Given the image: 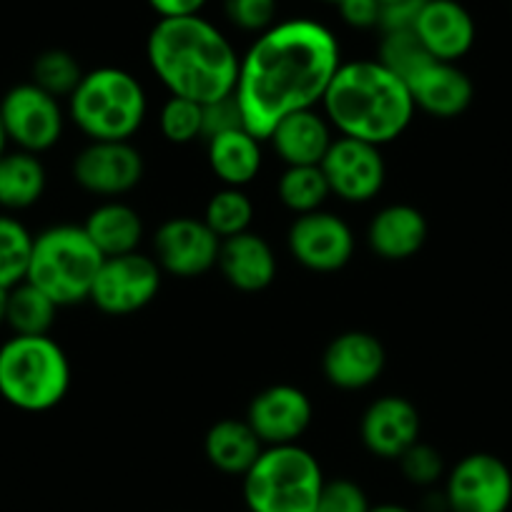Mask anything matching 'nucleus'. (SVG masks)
Segmentation results:
<instances>
[{"instance_id": "obj_1", "label": "nucleus", "mask_w": 512, "mask_h": 512, "mask_svg": "<svg viewBox=\"0 0 512 512\" xmlns=\"http://www.w3.org/2000/svg\"><path fill=\"white\" fill-rule=\"evenodd\" d=\"M339 66V43L322 23L297 18L259 33L239 61L236 78L244 126L267 141L284 116L322 103Z\"/></svg>"}, {"instance_id": "obj_2", "label": "nucleus", "mask_w": 512, "mask_h": 512, "mask_svg": "<svg viewBox=\"0 0 512 512\" xmlns=\"http://www.w3.org/2000/svg\"><path fill=\"white\" fill-rule=\"evenodd\" d=\"M146 56L171 96L206 106L236 91L241 58L229 38L201 16L159 18Z\"/></svg>"}, {"instance_id": "obj_3", "label": "nucleus", "mask_w": 512, "mask_h": 512, "mask_svg": "<svg viewBox=\"0 0 512 512\" xmlns=\"http://www.w3.org/2000/svg\"><path fill=\"white\" fill-rule=\"evenodd\" d=\"M322 106L339 134L374 146L400 139L415 116L407 83L379 61L342 63Z\"/></svg>"}, {"instance_id": "obj_4", "label": "nucleus", "mask_w": 512, "mask_h": 512, "mask_svg": "<svg viewBox=\"0 0 512 512\" xmlns=\"http://www.w3.org/2000/svg\"><path fill=\"white\" fill-rule=\"evenodd\" d=\"M71 390V362L56 339L13 334L0 344V397L21 412H48Z\"/></svg>"}, {"instance_id": "obj_5", "label": "nucleus", "mask_w": 512, "mask_h": 512, "mask_svg": "<svg viewBox=\"0 0 512 512\" xmlns=\"http://www.w3.org/2000/svg\"><path fill=\"white\" fill-rule=\"evenodd\" d=\"M106 256L88 239L83 226L58 224L33 239L28 282L36 284L58 307L81 304L91 297Z\"/></svg>"}, {"instance_id": "obj_6", "label": "nucleus", "mask_w": 512, "mask_h": 512, "mask_svg": "<svg viewBox=\"0 0 512 512\" xmlns=\"http://www.w3.org/2000/svg\"><path fill=\"white\" fill-rule=\"evenodd\" d=\"M68 108L91 141H128L146 118V93L128 71L96 68L83 73Z\"/></svg>"}, {"instance_id": "obj_7", "label": "nucleus", "mask_w": 512, "mask_h": 512, "mask_svg": "<svg viewBox=\"0 0 512 512\" xmlns=\"http://www.w3.org/2000/svg\"><path fill=\"white\" fill-rule=\"evenodd\" d=\"M324 482L317 457L297 442L264 447L244 475V500L251 512H314Z\"/></svg>"}, {"instance_id": "obj_8", "label": "nucleus", "mask_w": 512, "mask_h": 512, "mask_svg": "<svg viewBox=\"0 0 512 512\" xmlns=\"http://www.w3.org/2000/svg\"><path fill=\"white\" fill-rule=\"evenodd\" d=\"M0 121L8 144L28 154H43L61 141L63 111L56 96L36 83H18L0 98Z\"/></svg>"}, {"instance_id": "obj_9", "label": "nucleus", "mask_w": 512, "mask_h": 512, "mask_svg": "<svg viewBox=\"0 0 512 512\" xmlns=\"http://www.w3.org/2000/svg\"><path fill=\"white\" fill-rule=\"evenodd\" d=\"M161 287V267L151 256L131 251L103 259L91 289V302L111 317H126L154 302Z\"/></svg>"}, {"instance_id": "obj_10", "label": "nucleus", "mask_w": 512, "mask_h": 512, "mask_svg": "<svg viewBox=\"0 0 512 512\" xmlns=\"http://www.w3.org/2000/svg\"><path fill=\"white\" fill-rule=\"evenodd\" d=\"M445 500L450 512H507L512 505V472L490 452L462 457L447 475Z\"/></svg>"}, {"instance_id": "obj_11", "label": "nucleus", "mask_w": 512, "mask_h": 512, "mask_svg": "<svg viewBox=\"0 0 512 512\" xmlns=\"http://www.w3.org/2000/svg\"><path fill=\"white\" fill-rule=\"evenodd\" d=\"M221 239L206 226L204 219L176 216L164 221L154 236L156 264L161 272L191 279L211 272L219 262Z\"/></svg>"}, {"instance_id": "obj_12", "label": "nucleus", "mask_w": 512, "mask_h": 512, "mask_svg": "<svg viewBox=\"0 0 512 512\" xmlns=\"http://www.w3.org/2000/svg\"><path fill=\"white\" fill-rule=\"evenodd\" d=\"M319 166L327 176L329 191L349 204L372 201L382 191L384 176H387L379 146L349 139V136H339L337 141H332Z\"/></svg>"}, {"instance_id": "obj_13", "label": "nucleus", "mask_w": 512, "mask_h": 512, "mask_svg": "<svg viewBox=\"0 0 512 512\" xmlns=\"http://www.w3.org/2000/svg\"><path fill=\"white\" fill-rule=\"evenodd\" d=\"M73 179L96 196H121L141 184L144 159L131 141H91L73 161Z\"/></svg>"}, {"instance_id": "obj_14", "label": "nucleus", "mask_w": 512, "mask_h": 512, "mask_svg": "<svg viewBox=\"0 0 512 512\" xmlns=\"http://www.w3.org/2000/svg\"><path fill=\"white\" fill-rule=\"evenodd\" d=\"M287 241L302 267L322 274L339 272L354 254V234L347 221L322 209L297 216Z\"/></svg>"}, {"instance_id": "obj_15", "label": "nucleus", "mask_w": 512, "mask_h": 512, "mask_svg": "<svg viewBox=\"0 0 512 512\" xmlns=\"http://www.w3.org/2000/svg\"><path fill=\"white\" fill-rule=\"evenodd\" d=\"M314 407L292 384H274L251 400L246 422L267 447L294 445L312 425Z\"/></svg>"}, {"instance_id": "obj_16", "label": "nucleus", "mask_w": 512, "mask_h": 512, "mask_svg": "<svg viewBox=\"0 0 512 512\" xmlns=\"http://www.w3.org/2000/svg\"><path fill=\"white\" fill-rule=\"evenodd\" d=\"M420 440V412L410 400L387 395L374 400L362 417V442L372 455L400 460Z\"/></svg>"}, {"instance_id": "obj_17", "label": "nucleus", "mask_w": 512, "mask_h": 512, "mask_svg": "<svg viewBox=\"0 0 512 512\" xmlns=\"http://www.w3.org/2000/svg\"><path fill=\"white\" fill-rule=\"evenodd\" d=\"M387 354L369 332H344L332 339L322 357L324 377L339 390H364L382 374Z\"/></svg>"}, {"instance_id": "obj_18", "label": "nucleus", "mask_w": 512, "mask_h": 512, "mask_svg": "<svg viewBox=\"0 0 512 512\" xmlns=\"http://www.w3.org/2000/svg\"><path fill=\"white\" fill-rule=\"evenodd\" d=\"M415 33L430 56L445 63H457L475 46V21L457 0H427Z\"/></svg>"}, {"instance_id": "obj_19", "label": "nucleus", "mask_w": 512, "mask_h": 512, "mask_svg": "<svg viewBox=\"0 0 512 512\" xmlns=\"http://www.w3.org/2000/svg\"><path fill=\"white\" fill-rule=\"evenodd\" d=\"M216 267L239 292H264L277 277V256L262 236L244 231L221 239Z\"/></svg>"}, {"instance_id": "obj_20", "label": "nucleus", "mask_w": 512, "mask_h": 512, "mask_svg": "<svg viewBox=\"0 0 512 512\" xmlns=\"http://www.w3.org/2000/svg\"><path fill=\"white\" fill-rule=\"evenodd\" d=\"M415 108L435 118H455L470 108L475 86L470 76L455 63L432 61L420 76L407 83Z\"/></svg>"}, {"instance_id": "obj_21", "label": "nucleus", "mask_w": 512, "mask_h": 512, "mask_svg": "<svg viewBox=\"0 0 512 512\" xmlns=\"http://www.w3.org/2000/svg\"><path fill=\"white\" fill-rule=\"evenodd\" d=\"M430 226L425 214L410 204L384 206L372 219L367 241L372 251L387 262H405L425 246Z\"/></svg>"}, {"instance_id": "obj_22", "label": "nucleus", "mask_w": 512, "mask_h": 512, "mask_svg": "<svg viewBox=\"0 0 512 512\" xmlns=\"http://www.w3.org/2000/svg\"><path fill=\"white\" fill-rule=\"evenodd\" d=\"M287 166H319L332 146L329 126L314 108L284 116L272 128L269 139Z\"/></svg>"}, {"instance_id": "obj_23", "label": "nucleus", "mask_w": 512, "mask_h": 512, "mask_svg": "<svg viewBox=\"0 0 512 512\" xmlns=\"http://www.w3.org/2000/svg\"><path fill=\"white\" fill-rule=\"evenodd\" d=\"M209 144V166L224 186L251 184L262 169V141L249 128H231L206 141Z\"/></svg>"}, {"instance_id": "obj_24", "label": "nucleus", "mask_w": 512, "mask_h": 512, "mask_svg": "<svg viewBox=\"0 0 512 512\" xmlns=\"http://www.w3.org/2000/svg\"><path fill=\"white\" fill-rule=\"evenodd\" d=\"M83 229H86L88 239L96 244V249L106 259H111V256L136 251V246L141 244V236H144V221H141L139 211L131 209L128 204L106 201L88 214Z\"/></svg>"}, {"instance_id": "obj_25", "label": "nucleus", "mask_w": 512, "mask_h": 512, "mask_svg": "<svg viewBox=\"0 0 512 512\" xmlns=\"http://www.w3.org/2000/svg\"><path fill=\"white\" fill-rule=\"evenodd\" d=\"M204 452L216 470L244 477L264 452V442L246 420H221L206 432Z\"/></svg>"}, {"instance_id": "obj_26", "label": "nucleus", "mask_w": 512, "mask_h": 512, "mask_svg": "<svg viewBox=\"0 0 512 512\" xmlns=\"http://www.w3.org/2000/svg\"><path fill=\"white\" fill-rule=\"evenodd\" d=\"M46 166L28 151H6L0 156V209L23 211L46 194Z\"/></svg>"}, {"instance_id": "obj_27", "label": "nucleus", "mask_w": 512, "mask_h": 512, "mask_svg": "<svg viewBox=\"0 0 512 512\" xmlns=\"http://www.w3.org/2000/svg\"><path fill=\"white\" fill-rule=\"evenodd\" d=\"M58 309L61 307L48 294H43L36 284L26 279L8 289L6 324L13 334H21V337H43L51 332Z\"/></svg>"}, {"instance_id": "obj_28", "label": "nucleus", "mask_w": 512, "mask_h": 512, "mask_svg": "<svg viewBox=\"0 0 512 512\" xmlns=\"http://www.w3.org/2000/svg\"><path fill=\"white\" fill-rule=\"evenodd\" d=\"M33 239L23 221L16 216L0 214V287L13 289L16 284L26 282L28 267H31Z\"/></svg>"}, {"instance_id": "obj_29", "label": "nucleus", "mask_w": 512, "mask_h": 512, "mask_svg": "<svg viewBox=\"0 0 512 512\" xmlns=\"http://www.w3.org/2000/svg\"><path fill=\"white\" fill-rule=\"evenodd\" d=\"M277 191L282 204L297 216L319 211L327 196L332 194L322 166H287Z\"/></svg>"}, {"instance_id": "obj_30", "label": "nucleus", "mask_w": 512, "mask_h": 512, "mask_svg": "<svg viewBox=\"0 0 512 512\" xmlns=\"http://www.w3.org/2000/svg\"><path fill=\"white\" fill-rule=\"evenodd\" d=\"M379 63L384 68H390L397 78L410 83L412 78L420 76L432 61L437 58L430 56L422 41L417 38L415 28L412 31H395L382 33V46H379Z\"/></svg>"}, {"instance_id": "obj_31", "label": "nucleus", "mask_w": 512, "mask_h": 512, "mask_svg": "<svg viewBox=\"0 0 512 512\" xmlns=\"http://www.w3.org/2000/svg\"><path fill=\"white\" fill-rule=\"evenodd\" d=\"M251 219H254V204L249 196L236 186H224L209 199L204 211V221L219 239L244 234L249 231Z\"/></svg>"}, {"instance_id": "obj_32", "label": "nucleus", "mask_w": 512, "mask_h": 512, "mask_svg": "<svg viewBox=\"0 0 512 512\" xmlns=\"http://www.w3.org/2000/svg\"><path fill=\"white\" fill-rule=\"evenodd\" d=\"M81 78L83 71L76 58L61 48L43 51L33 63V83L56 98H71Z\"/></svg>"}, {"instance_id": "obj_33", "label": "nucleus", "mask_w": 512, "mask_h": 512, "mask_svg": "<svg viewBox=\"0 0 512 512\" xmlns=\"http://www.w3.org/2000/svg\"><path fill=\"white\" fill-rule=\"evenodd\" d=\"M204 126V106L189 98L171 96L161 108V134L171 144H191L201 139Z\"/></svg>"}, {"instance_id": "obj_34", "label": "nucleus", "mask_w": 512, "mask_h": 512, "mask_svg": "<svg viewBox=\"0 0 512 512\" xmlns=\"http://www.w3.org/2000/svg\"><path fill=\"white\" fill-rule=\"evenodd\" d=\"M400 467L402 475L412 482V485L430 487L435 485L442 477V455L432 445H425V442L417 440L410 450H405L400 455Z\"/></svg>"}, {"instance_id": "obj_35", "label": "nucleus", "mask_w": 512, "mask_h": 512, "mask_svg": "<svg viewBox=\"0 0 512 512\" xmlns=\"http://www.w3.org/2000/svg\"><path fill=\"white\" fill-rule=\"evenodd\" d=\"M224 13L246 33H264L274 26L277 0H224Z\"/></svg>"}, {"instance_id": "obj_36", "label": "nucleus", "mask_w": 512, "mask_h": 512, "mask_svg": "<svg viewBox=\"0 0 512 512\" xmlns=\"http://www.w3.org/2000/svg\"><path fill=\"white\" fill-rule=\"evenodd\" d=\"M369 500L362 487L352 480L324 482L314 512H369Z\"/></svg>"}, {"instance_id": "obj_37", "label": "nucleus", "mask_w": 512, "mask_h": 512, "mask_svg": "<svg viewBox=\"0 0 512 512\" xmlns=\"http://www.w3.org/2000/svg\"><path fill=\"white\" fill-rule=\"evenodd\" d=\"M231 128H246L241 108L236 103V96L221 98V101L206 103L204 106V126H201V139H214V136L231 131Z\"/></svg>"}, {"instance_id": "obj_38", "label": "nucleus", "mask_w": 512, "mask_h": 512, "mask_svg": "<svg viewBox=\"0 0 512 512\" xmlns=\"http://www.w3.org/2000/svg\"><path fill=\"white\" fill-rule=\"evenodd\" d=\"M425 3L427 0H402V3H395V6H384L382 13H379L377 28L382 33L412 31Z\"/></svg>"}, {"instance_id": "obj_39", "label": "nucleus", "mask_w": 512, "mask_h": 512, "mask_svg": "<svg viewBox=\"0 0 512 512\" xmlns=\"http://www.w3.org/2000/svg\"><path fill=\"white\" fill-rule=\"evenodd\" d=\"M342 21L352 28H377L382 6L377 0H342L339 3Z\"/></svg>"}, {"instance_id": "obj_40", "label": "nucleus", "mask_w": 512, "mask_h": 512, "mask_svg": "<svg viewBox=\"0 0 512 512\" xmlns=\"http://www.w3.org/2000/svg\"><path fill=\"white\" fill-rule=\"evenodd\" d=\"M149 6L159 13V18H189L199 16L206 0H149Z\"/></svg>"}, {"instance_id": "obj_41", "label": "nucleus", "mask_w": 512, "mask_h": 512, "mask_svg": "<svg viewBox=\"0 0 512 512\" xmlns=\"http://www.w3.org/2000/svg\"><path fill=\"white\" fill-rule=\"evenodd\" d=\"M369 512H412V510L405 505H395V502H384V505L369 507Z\"/></svg>"}, {"instance_id": "obj_42", "label": "nucleus", "mask_w": 512, "mask_h": 512, "mask_svg": "<svg viewBox=\"0 0 512 512\" xmlns=\"http://www.w3.org/2000/svg\"><path fill=\"white\" fill-rule=\"evenodd\" d=\"M6 309H8V289L0 287V324H6Z\"/></svg>"}, {"instance_id": "obj_43", "label": "nucleus", "mask_w": 512, "mask_h": 512, "mask_svg": "<svg viewBox=\"0 0 512 512\" xmlns=\"http://www.w3.org/2000/svg\"><path fill=\"white\" fill-rule=\"evenodd\" d=\"M8 151V136H6V128H3V121H0V156Z\"/></svg>"}, {"instance_id": "obj_44", "label": "nucleus", "mask_w": 512, "mask_h": 512, "mask_svg": "<svg viewBox=\"0 0 512 512\" xmlns=\"http://www.w3.org/2000/svg\"><path fill=\"white\" fill-rule=\"evenodd\" d=\"M377 3H379V6H395V3H402V0H377Z\"/></svg>"}, {"instance_id": "obj_45", "label": "nucleus", "mask_w": 512, "mask_h": 512, "mask_svg": "<svg viewBox=\"0 0 512 512\" xmlns=\"http://www.w3.org/2000/svg\"><path fill=\"white\" fill-rule=\"evenodd\" d=\"M324 3H332V6H339V3H342V0H324Z\"/></svg>"}]
</instances>
